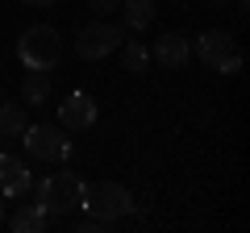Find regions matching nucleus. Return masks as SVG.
Segmentation results:
<instances>
[{"label": "nucleus", "instance_id": "f257e3e1", "mask_svg": "<svg viewBox=\"0 0 250 233\" xmlns=\"http://www.w3.org/2000/svg\"><path fill=\"white\" fill-rule=\"evenodd\" d=\"M17 58L25 71H54L62 58V38L54 25H29L17 38Z\"/></svg>", "mask_w": 250, "mask_h": 233}, {"label": "nucleus", "instance_id": "f03ea898", "mask_svg": "<svg viewBox=\"0 0 250 233\" xmlns=\"http://www.w3.org/2000/svg\"><path fill=\"white\" fill-rule=\"evenodd\" d=\"M80 196H83V183L75 179L71 171H54V175H46L34 188V204L46 216H67L71 208H80Z\"/></svg>", "mask_w": 250, "mask_h": 233}, {"label": "nucleus", "instance_id": "7ed1b4c3", "mask_svg": "<svg viewBox=\"0 0 250 233\" xmlns=\"http://www.w3.org/2000/svg\"><path fill=\"white\" fill-rule=\"evenodd\" d=\"M80 208H88L92 216H100V221H121V216H129L134 213V196L121 188V183H113V179H100V183H92V188H83V196H80Z\"/></svg>", "mask_w": 250, "mask_h": 233}, {"label": "nucleus", "instance_id": "20e7f679", "mask_svg": "<svg viewBox=\"0 0 250 233\" xmlns=\"http://www.w3.org/2000/svg\"><path fill=\"white\" fill-rule=\"evenodd\" d=\"M196 58L208 71H221V75H238L242 71V46L233 42L225 29H205V34L196 38Z\"/></svg>", "mask_w": 250, "mask_h": 233}, {"label": "nucleus", "instance_id": "39448f33", "mask_svg": "<svg viewBox=\"0 0 250 233\" xmlns=\"http://www.w3.org/2000/svg\"><path fill=\"white\" fill-rule=\"evenodd\" d=\"M21 142H25V154H29V158H38V162L71 158V142L59 137V125H54V121H34V125H25Z\"/></svg>", "mask_w": 250, "mask_h": 233}, {"label": "nucleus", "instance_id": "423d86ee", "mask_svg": "<svg viewBox=\"0 0 250 233\" xmlns=\"http://www.w3.org/2000/svg\"><path fill=\"white\" fill-rule=\"evenodd\" d=\"M125 29L121 25H108V21H92V25H83L80 34H75V54H80L83 63H100V58H108V54L121 46Z\"/></svg>", "mask_w": 250, "mask_h": 233}, {"label": "nucleus", "instance_id": "0eeeda50", "mask_svg": "<svg viewBox=\"0 0 250 233\" xmlns=\"http://www.w3.org/2000/svg\"><path fill=\"white\" fill-rule=\"evenodd\" d=\"M96 100L88 96V92H67V96L59 100V125L62 129H71V134H80V129H92L96 125Z\"/></svg>", "mask_w": 250, "mask_h": 233}, {"label": "nucleus", "instance_id": "6e6552de", "mask_svg": "<svg viewBox=\"0 0 250 233\" xmlns=\"http://www.w3.org/2000/svg\"><path fill=\"white\" fill-rule=\"evenodd\" d=\"M150 58H159V67H167V71H184L192 63V46L184 34H159V42L150 46Z\"/></svg>", "mask_w": 250, "mask_h": 233}, {"label": "nucleus", "instance_id": "1a4fd4ad", "mask_svg": "<svg viewBox=\"0 0 250 233\" xmlns=\"http://www.w3.org/2000/svg\"><path fill=\"white\" fill-rule=\"evenodd\" d=\"M29 171H25V158L17 154H0V196L4 200H21L29 192Z\"/></svg>", "mask_w": 250, "mask_h": 233}, {"label": "nucleus", "instance_id": "9d476101", "mask_svg": "<svg viewBox=\"0 0 250 233\" xmlns=\"http://www.w3.org/2000/svg\"><path fill=\"white\" fill-rule=\"evenodd\" d=\"M154 13H159V4H154V0H121V17H125L121 29L146 34V29H150V21H154Z\"/></svg>", "mask_w": 250, "mask_h": 233}, {"label": "nucleus", "instance_id": "9b49d317", "mask_svg": "<svg viewBox=\"0 0 250 233\" xmlns=\"http://www.w3.org/2000/svg\"><path fill=\"white\" fill-rule=\"evenodd\" d=\"M29 104L21 100V104H9V100H0V137H21L29 125Z\"/></svg>", "mask_w": 250, "mask_h": 233}, {"label": "nucleus", "instance_id": "f8f14e48", "mask_svg": "<svg viewBox=\"0 0 250 233\" xmlns=\"http://www.w3.org/2000/svg\"><path fill=\"white\" fill-rule=\"evenodd\" d=\"M46 225H50V216H46L38 204H21L17 213L9 216V229H13V233H42Z\"/></svg>", "mask_w": 250, "mask_h": 233}, {"label": "nucleus", "instance_id": "ddd939ff", "mask_svg": "<svg viewBox=\"0 0 250 233\" xmlns=\"http://www.w3.org/2000/svg\"><path fill=\"white\" fill-rule=\"evenodd\" d=\"M21 100L29 108L46 104L50 100V71H25V83H21Z\"/></svg>", "mask_w": 250, "mask_h": 233}, {"label": "nucleus", "instance_id": "4468645a", "mask_svg": "<svg viewBox=\"0 0 250 233\" xmlns=\"http://www.w3.org/2000/svg\"><path fill=\"white\" fill-rule=\"evenodd\" d=\"M121 63H125V71H129V75H142L146 67L154 63V58H150V46H146V42H125Z\"/></svg>", "mask_w": 250, "mask_h": 233}, {"label": "nucleus", "instance_id": "2eb2a0df", "mask_svg": "<svg viewBox=\"0 0 250 233\" xmlns=\"http://www.w3.org/2000/svg\"><path fill=\"white\" fill-rule=\"evenodd\" d=\"M80 229H83V233H104V229H113V225H108V221H100V216H92V213H88V221H80Z\"/></svg>", "mask_w": 250, "mask_h": 233}, {"label": "nucleus", "instance_id": "dca6fc26", "mask_svg": "<svg viewBox=\"0 0 250 233\" xmlns=\"http://www.w3.org/2000/svg\"><path fill=\"white\" fill-rule=\"evenodd\" d=\"M88 9L104 17V13H117V9H121V0H88Z\"/></svg>", "mask_w": 250, "mask_h": 233}, {"label": "nucleus", "instance_id": "f3484780", "mask_svg": "<svg viewBox=\"0 0 250 233\" xmlns=\"http://www.w3.org/2000/svg\"><path fill=\"white\" fill-rule=\"evenodd\" d=\"M21 4H29V9H50L54 0H21Z\"/></svg>", "mask_w": 250, "mask_h": 233}, {"label": "nucleus", "instance_id": "a211bd4d", "mask_svg": "<svg viewBox=\"0 0 250 233\" xmlns=\"http://www.w3.org/2000/svg\"><path fill=\"white\" fill-rule=\"evenodd\" d=\"M221 4H233V9H238V13L246 9V0H221Z\"/></svg>", "mask_w": 250, "mask_h": 233}, {"label": "nucleus", "instance_id": "6ab92c4d", "mask_svg": "<svg viewBox=\"0 0 250 233\" xmlns=\"http://www.w3.org/2000/svg\"><path fill=\"white\" fill-rule=\"evenodd\" d=\"M0 225H4V200H0Z\"/></svg>", "mask_w": 250, "mask_h": 233}, {"label": "nucleus", "instance_id": "aec40b11", "mask_svg": "<svg viewBox=\"0 0 250 233\" xmlns=\"http://www.w3.org/2000/svg\"><path fill=\"white\" fill-rule=\"evenodd\" d=\"M0 100H4V88H0Z\"/></svg>", "mask_w": 250, "mask_h": 233}]
</instances>
